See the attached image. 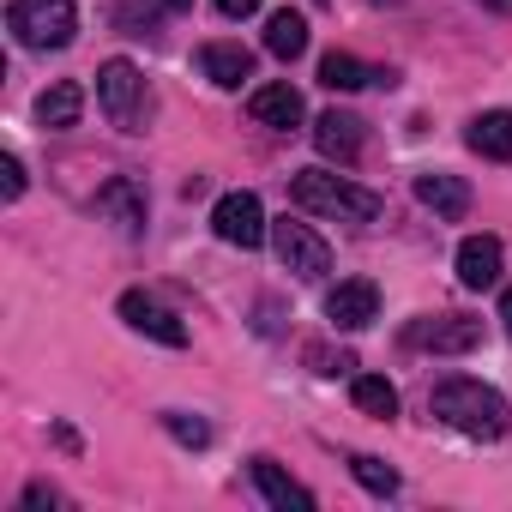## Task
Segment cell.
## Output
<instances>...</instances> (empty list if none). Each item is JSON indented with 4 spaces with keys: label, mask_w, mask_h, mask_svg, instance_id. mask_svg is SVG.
Returning <instances> with one entry per match:
<instances>
[{
    "label": "cell",
    "mask_w": 512,
    "mask_h": 512,
    "mask_svg": "<svg viewBox=\"0 0 512 512\" xmlns=\"http://www.w3.org/2000/svg\"><path fill=\"white\" fill-rule=\"evenodd\" d=\"M428 410L446 428L470 434V440H500L506 434V398L494 386H482V380H440L434 398H428Z\"/></svg>",
    "instance_id": "6da1fadb"
},
{
    "label": "cell",
    "mask_w": 512,
    "mask_h": 512,
    "mask_svg": "<svg viewBox=\"0 0 512 512\" xmlns=\"http://www.w3.org/2000/svg\"><path fill=\"white\" fill-rule=\"evenodd\" d=\"M290 199H296L302 211L338 217V223H374V217L386 211L380 193H368V187H356V181H344V175H332V169H302V175L290 181Z\"/></svg>",
    "instance_id": "7a4b0ae2"
},
{
    "label": "cell",
    "mask_w": 512,
    "mask_h": 512,
    "mask_svg": "<svg viewBox=\"0 0 512 512\" xmlns=\"http://www.w3.org/2000/svg\"><path fill=\"white\" fill-rule=\"evenodd\" d=\"M7 31L25 49H67L79 37V7H73V0H13V7H7Z\"/></svg>",
    "instance_id": "3957f363"
},
{
    "label": "cell",
    "mask_w": 512,
    "mask_h": 512,
    "mask_svg": "<svg viewBox=\"0 0 512 512\" xmlns=\"http://www.w3.org/2000/svg\"><path fill=\"white\" fill-rule=\"evenodd\" d=\"M97 103L121 133H139V103H145V79L133 61H103L97 67Z\"/></svg>",
    "instance_id": "277c9868"
},
{
    "label": "cell",
    "mask_w": 512,
    "mask_h": 512,
    "mask_svg": "<svg viewBox=\"0 0 512 512\" xmlns=\"http://www.w3.org/2000/svg\"><path fill=\"white\" fill-rule=\"evenodd\" d=\"M404 344L410 350H434V356H464L482 344V320L470 314H422L404 326Z\"/></svg>",
    "instance_id": "5b68a950"
},
{
    "label": "cell",
    "mask_w": 512,
    "mask_h": 512,
    "mask_svg": "<svg viewBox=\"0 0 512 512\" xmlns=\"http://www.w3.org/2000/svg\"><path fill=\"white\" fill-rule=\"evenodd\" d=\"M211 229H217V241H229V247H260L266 235H272V223H266V205H260V193H223L217 205H211Z\"/></svg>",
    "instance_id": "8992f818"
},
{
    "label": "cell",
    "mask_w": 512,
    "mask_h": 512,
    "mask_svg": "<svg viewBox=\"0 0 512 512\" xmlns=\"http://www.w3.org/2000/svg\"><path fill=\"white\" fill-rule=\"evenodd\" d=\"M272 247H278L284 272H296V278H326V272H332V247H326L308 223L278 217V223H272Z\"/></svg>",
    "instance_id": "52a82bcc"
},
{
    "label": "cell",
    "mask_w": 512,
    "mask_h": 512,
    "mask_svg": "<svg viewBox=\"0 0 512 512\" xmlns=\"http://www.w3.org/2000/svg\"><path fill=\"white\" fill-rule=\"evenodd\" d=\"M97 217L115 223L121 235H145V187L133 175H109L97 187Z\"/></svg>",
    "instance_id": "ba28073f"
},
{
    "label": "cell",
    "mask_w": 512,
    "mask_h": 512,
    "mask_svg": "<svg viewBox=\"0 0 512 512\" xmlns=\"http://www.w3.org/2000/svg\"><path fill=\"white\" fill-rule=\"evenodd\" d=\"M326 320H332L338 332L374 326V320H380V290H374L368 278H344L338 290H326Z\"/></svg>",
    "instance_id": "9c48e42d"
},
{
    "label": "cell",
    "mask_w": 512,
    "mask_h": 512,
    "mask_svg": "<svg viewBox=\"0 0 512 512\" xmlns=\"http://www.w3.org/2000/svg\"><path fill=\"white\" fill-rule=\"evenodd\" d=\"M121 320H127L133 332L157 338L163 350H181V344H187V326H181V320H175L163 302H151L145 290H127V296H121Z\"/></svg>",
    "instance_id": "30bf717a"
},
{
    "label": "cell",
    "mask_w": 512,
    "mask_h": 512,
    "mask_svg": "<svg viewBox=\"0 0 512 512\" xmlns=\"http://www.w3.org/2000/svg\"><path fill=\"white\" fill-rule=\"evenodd\" d=\"M247 115L260 121V127H278V133H290V127H302V91L290 85V79H278V85H260L247 97Z\"/></svg>",
    "instance_id": "8fae6325"
},
{
    "label": "cell",
    "mask_w": 512,
    "mask_h": 512,
    "mask_svg": "<svg viewBox=\"0 0 512 512\" xmlns=\"http://www.w3.org/2000/svg\"><path fill=\"white\" fill-rule=\"evenodd\" d=\"M314 145H320V157H332V163H356V157H362V121H356L350 109H326V115L314 121Z\"/></svg>",
    "instance_id": "7c38bea8"
},
{
    "label": "cell",
    "mask_w": 512,
    "mask_h": 512,
    "mask_svg": "<svg viewBox=\"0 0 512 512\" xmlns=\"http://www.w3.org/2000/svg\"><path fill=\"white\" fill-rule=\"evenodd\" d=\"M416 199H422L440 223H464V217H470V187H464L458 175H440V169L416 175Z\"/></svg>",
    "instance_id": "4fadbf2b"
},
{
    "label": "cell",
    "mask_w": 512,
    "mask_h": 512,
    "mask_svg": "<svg viewBox=\"0 0 512 512\" xmlns=\"http://www.w3.org/2000/svg\"><path fill=\"white\" fill-rule=\"evenodd\" d=\"M458 284H464V290L500 284V241H494V235H464V241H458Z\"/></svg>",
    "instance_id": "5bb4252c"
},
{
    "label": "cell",
    "mask_w": 512,
    "mask_h": 512,
    "mask_svg": "<svg viewBox=\"0 0 512 512\" xmlns=\"http://www.w3.org/2000/svg\"><path fill=\"white\" fill-rule=\"evenodd\" d=\"M199 73L217 85V91H241L253 79V55L241 43H205L199 49Z\"/></svg>",
    "instance_id": "9a60e30c"
},
{
    "label": "cell",
    "mask_w": 512,
    "mask_h": 512,
    "mask_svg": "<svg viewBox=\"0 0 512 512\" xmlns=\"http://www.w3.org/2000/svg\"><path fill=\"white\" fill-rule=\"evenodd\" d=\"M253 488H260L266 506H278V512H314V494L296 476H284L278 458H253Z\"/></svg>",
    "instance_id": "2e32d148"
},
{
    "label": "cell",
    "mask_w": 512,
    "mask_h": 512,
    "mask_svg": "<svg viewBox=\"0 0 512 512\" xmlns=\"http://www.w3.org/2000/svg\"><path fill=\"white\" fill-rule=\"evenodd\" d=\"M464 145L488 163H512V109H488L464 127Z\"/></svg>",
    "instance_id": "e0dca14e"
},
{
    "label": "cell",
    "mask_w": 512,
    "mask_h": 512,
    "mask_svg": "<svg viewBox=\"0 0 512 512\" xmlns=\"http://www.w3.org/2000/svg\"><path fill=\"white\" fill-rule=\"evenodd\" d=\"M320 85H326V91H362V85H392V73H386V67H368V61H356V55H344V49H332V55L320 61Z\"/></svg>",
    "instance_id": "ac0fdd59"
},
{
    "label": "cell",
    "mask_w": 512,
    "mask_h": 512,
    "mask_svg": "<svg viewBox=\"0 0 512 512\" xmlns=\"http://www.w3.org/2000/svg\"><path fill=\"white\" fill-rule=\"evenodd\" d=\"M79 115H85V91H79L73 79L49 85V91L37 97V121H43L49 133H67V127H79Z\"/></svg>",
    "instance_id": "d6986e66"
},
{
    "label": "cell",
    "mask_w": 512,
    "mask_h": 512,
    "mask_svg": "<svg viewBox=\"0 0 512 512\" xmlns=\"http://www.w3.org/2000/svg\"><path fill=\"white\" fill-rule=\"evenodd\" d=\"M266 49H272L278 61H296V55L308 49V19H302V13H290V7H284V13H272V19H266Z\"/></svg>",
    "instance_id": "ffe728a7"
},
{
    "label": "cell",
    "mask_w": 512,
    "mask_h": 512,
    "mask_svg": "<svg viewBox=\"0 0 512 512\" xmlns=\"http://www.w3.org/2000/svg\"><path fill=\"white\" fill-rule=\"evenodd\" d=\"M356 410L362 416H374V422H392L398 416V386L386 380V374H356Z\"/></svg>",
    "instance_id": "44dd1931"
},
{
    "label": "cell",
    "mask_w": 512,
    "mask_h": 512,
    "mask_svg": "<svg viewBox=\"0 0 512 512\" xmlns=\"http://www.w3.org/2000/svg\"><path fill=\"white\" fill-rule=\"evenodd\" d=\"M350 476H356L368 494H380V500H392V494H398V470H392V464H380L374 452H356V458H350Z\"/></svg>",
    "instance_id": "7402d4cb"
},
{
    "label": "cell",
    "mask_w": 512,
    "mask_h": 512,
    "mask_svg": "<svg viewBox=\"0 0 512 512\" xmlns=\"http://www.w3.org/2000/svg\"><path fill=\"white\" fill-rule=\"evenodd\" d=\"M308 368L326 374V380H338V374L356 368V356H350V350H332V344H308Z\"/></svg>",
    "instance_id": "603a6c76"
},
{
    "label": "cell",
    "mask_w": 512,
    "mask_h": 512,
    "mask_svg": "<svg viewBox=\"0 0 512 512\" xmlns=\"http://www.w3.org/2000/svg\"><path fill=\"white\" fill-rule=\"evenodd\" d=\"M163 428H169L181 446H211V422H199V416H187V410H169Z\"/></svg>",
    "instance_id": "cb8c5ba5"
},
{
    "label": "cell",
    "mask_w": 512,
    "mask_h": 512,
    "mask_svg": "<svg viewBox=\"0 0 512 512\" xmlns=\"http://www.w3.org/2000/svg\"><path fill=\"white\" fill-rule=\"evenodd\" d=\"M115 19H121L133 37H145V31L157 25V13H151V7H139V0H115Z\"/></svg>",
    "instance_id": "d4e9b609"
},
{
    "label": "cell",
    "mask_w": 512,
    "mask_h": 512,
    "mask_svg": "<svg viewBox=\"0 0 512 512\" xmlns=\"http://www.w3.org/2000/svg\"><path fill=\"white\" fill-rule=\"evenodd\" d=\"M19 193H25V163L0 157V199H19Z\"/></svg>",
    "instance_id": "484cf974"
},
{
    "label": "cell",
    "mask_w": 512,
    "mask_h": 512,
    "mask_svg": "<svg viewBox=\"0 0 512 512\" xmlns=\"http://www.w3.org/2000/svg\"><path fill=\"white\" fill-rule=\"evenodd\" d=\"M211 7H217L223 19H247V13H260V0H211Z\"/></svg>",
    "instance_id": "4316f807"
},
{
    "label": "cell",
    "mask_w": 512,
    "mask_h": 512,
    "mask_svg": "<svg viewBox=\"0 0 512 512\" xmlns=\"http://www.w3.org/2000/svg\"><path fill=\"white\" fill-rule=\"evenodd\" d=\"M25 506H55V488H43V482H31V488H25Z\"/></svg>",
    "instance_id": "83f0119b"
},
{
    "label": "cell",
    "mask_w": 512,
    "mask_h": 512,
    "mask_svg": "<svg viewBox=\"0 0 512 512\" xmlns=\"http://www.w3.org/2000/svg\"><path fill=\"white\" fill-rule=\"evenodd\" d=\"M500 320H506V338H512V290L500 296Z\"/></svg>",
    "instance_id": "f1b7e54d"
},
{
    "label": "cell",
    "mask_w": 512,
    "mask_h": 512,
    "mask_svg": "<svg viewBox=\"0 0 512 512\" xmlns=\"http://www.w3.org/2000/svg\"><path fill=\"white\" fill-rule=\"evenodd\" d=\"M157 7H169V13H193V0H157Z\"/></svg>",
    "instance_id": "f546056e"
},
{
    "label": "cell",
    "mask_w": 512,
    "mask_h": 512,
    "mask_svg": "<svg viewBox=\"0 0 512 512\" xmlns=\"http://www.w3.org/2000/svg\"><path fill=\"white\" fill-rule=\"evenodd\" d=\"M482 7H494V13H512V0H482Z\"/></svg>",
    "instance_id": "4dcf8cb0"
},
{
    "label": "cell",
    "mask_w": 512,
    "mask_h": 512,
    "mask_svg": "<svg viewBox=\"0 0 512 512\" xmlns=\"http://www.w3.org/2000/svg\"><path fill=\"white\" fill-rule=\"evenodd\" d=\"M374 7H380V0H374ZM386 7H398V0H386Z\"/></svg>",
    "instance_id": "1f68e13d"
},
{
    "label": "cell",
    "mask_w": 512,
    "mask_h": 512,
    "mask_svg": "<svg viewBox=\"0 0 512 512\" xmlns=\"http://www.w3.org/2000/svg\"><path fill=\"white\" fill-rule=\"evenodd\" d=\"M314 7H320V0H314Z\"/></svg>",
    "instance_id": "d6a6232c"
}]
</instances>
